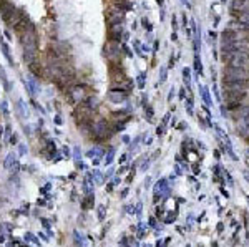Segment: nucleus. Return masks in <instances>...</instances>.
<instances>
[{
  "instance_id": "9",
  "label": "nucleus",
  "mask_w": 249,
  "mask_h": 247,
  "mask_svg": "<svg viewBox=\"0 0 249 247\" xmlns=\"http://www.w3.org/2000/svg\"><path fill=\"white\" fill-rule=\"evenodd\" d=\"M183 76H184V80L189 83V70H186V68H184V73H183Z\"/></svg>"
},
{
  "instance_id": "4",
  "label": "nucleus",
  "mask_w": 249,
  "mask_h": 247,
  "mask_svg": "<svg viewBox=\"0 0 249 247\" xmlns=\"http://www.w3.org/2000/svg\"><path fill=\"white\" fill-rule=\"evenodd\" d=\"M121 32H123V25L121 23H116V25H111L110 27V40L111 42H120L121 38Z\"/></svg>"
},
{
  "instance_id": "8",
  "label": "nucleus",
  "mask_w": 249,
  "mask_h": 247,
  "mask_svg": "<svg viewBox=\"0 0 249 247\" xmlns=\"http://www.w3.org/2000/svg\"><path fill=\"white\" fill-rule=\"evenodd\" d=\"M201 93H203V100L206 101V105H211V98H209V93L206 88H201Z\"/></svg>"
},
{
  "instance_id": "12",
  "label": "nucleus",
  "mask_w": 249,
  "mask_h": 247,
  "mask_svg": "<svg viewBox=\"0 0 249 247\" xmlns=\"http://www.w3.org/2000/svg\"><path fill=\"white\" fill-rule=\"evenodd\" d=\"M244 177H246V181H249V171H244Z\"/></svg>"
},
{
  "instance_id": "5",
  "label": "nucleus",
  "mask_w": 249,
  "mask_h": 247,
  "mask_svg": "<svg viewBox=\"0 0 249 247\" xmlns=\"http://www.w3.org/2000/svg\"><path fill=\"white\" fill-rule=\"evenodd\" d=\"M234 118L236 119H249V106H244V108H236L234 110Z\"/></svg>"
},
{
  "instance_id": "2",
  "label": "nucleus",
  "mask_w": 249,
  "mask_h": 247,
  "mask_svg": "<svg viewBox=\"0 0 249 247\" xmlns=\"http://www.w3.org/2000/svg\"><path fill=\"white\" fill-rule=\"evenodd\" d=\"M20 37V42L23 45V50L25 52H37V33H35V28H33V25H30L28 23L27 30L22 33Z\"/></svg>"
},
{
  "instance_id": "3",
  "label": "nucleus",
  "mask_w": 249,
  "mask_h": 247,
  "mask_svg": "<svg viewBox=\"0 0 249 247\" xmlns=\"http://www.w3.org/2000/svg\"><path fill=\"white\" fill-rule=\"evenodd\" d=\"M123 22V10H120V7L116 8H110L108 10V27L116 25V23Z\"/></svg>"
},
{
  "instance_id": "11",
  "label": "nucleus",
  "mask_w": 249,
  "mask_h": 247,
  "mask_svg": "<svg viewBox=\"0 0 249 247\" xmlns=\"http://www.w3.org/2000/svg\"><path fill=\"white\" fill-rule=\"evenodd\" d=\"M223 229H224L223 222H219V224H218V232H223Z\"/></svg>"
},
{
  "instance_id": "7",
  "label": "nucleus",
  "mask_w": 249,
  "mask_h": 247,
  "mask_svg": "<svg viewBox=\"0 0 249 247\" xmlns=\"http://www.w3.org/2000/svg\"><path fill=\"white\" fill-rule=\"evenodd\" d=\"M126 78H124V73L123 71H111V81L115 85L116 83H121V81H124Z\"/></svg>"
},
{
  "instance_id": "6",
  "label": "nucleus",
  "mask_w": 249,
  "mask_h": 247,
  "mask_svg": "<svg viewBox=\"0 0 249 247\" xmlns=\"http://www.w3.org/2000/svg\"><path fill=\"white\" fill-rule=\"evenodd\" d=\"M124 98H126V93H124V91H116V90H111V91H110V100L115 101V103L123 101Z\"/></svg>"
},
{
  "instance_id": "1",
  "label": "nucleus",
  "mask_w": 249,
  "mask_h": 247,
  "mask_svg": "<svg viewBox=\"0 0 249 247\" xmlns=\"http://www.w3.org/2000/svg\"><path fill=\"white\" fill-rule=\"evenodd\" d=\"M223 81H249L247 68H234V66H224Z\"/></svg>"
},
{
  "instance_id": "10",
  "label": "nucleus",
  "mask_w": 249,
  "mask_h": 247,
  "mask_svg": "<svg viewBox=\"0 0 249 247\" xmlns=\"http://www.w3.org/2000/svg\"><path fill=\"white\" fill-rule=\"evenodd\" d=\"M221 194H223V196H226V197H229V192H228L226 189H224V187H221Z\"/></svg>"
}]
</instances>
